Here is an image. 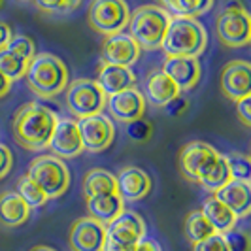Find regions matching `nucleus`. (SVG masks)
Listing matches in <instances>:
<instances>
[{
    "mask_svg": "<svg viewBox=\"0 0 251 251\" xmlns=\"http://www.w3.org/2000/svg\"><path fill=\"white\" fill-rule=\"evenodd\" d=\"M170 13L163 6L146 4L130 13L128 34L140 46V50H159L170 23Z\"/></svg>",
    "mask_w": 251,
    "mask_h": 251,
    "instance_id": "20e7f679",
    "label": "nucleus"
},
{
    "mask_svg": "<svg viewBox=\"0 0 251 251\" xmlns=\"http://www.w3.org/2000/svg\"><path fill=\"white\" fill-rule=\"evenodd\" d=\"M183 232H185V238L191 244H199L202 240L210 238L212 234H215L214 226L208 223V219L204 217L201 210L197 212H191L183 221Z\"/></svg>",
    "mask_w": 251,
    "mask_h": 251,
    "instance_id": "a878e982",
    "label": "nucleus"
},
{
    "mask_svg": "<svg viewBox=\"0 0 251 251\" xmlns=\"http://www.w3.org/2000/svg\"><path fill=\"white\" fill-rule=\"evenodd\" d=\"M115 187H117V195L123 199V202L142 201L150 195L151 177L146 170H142L138 166H125L115 176Z\"/></svg>",
    "mask_w": 251,
    "mask_h": 251,
    "instance_id": "f3484780",
    "label": "nucleus"
},
{
    "mask_svg": "<svg viewBox=\"0 0 251 251\" xmlns=\"http://www.w3.org/2000/svg\"><path fill=\"white\" fill-rule=\"evenodd\" d=\"M221 91L228 100L251 97V66L248 61H230L221 72Z\"/></svg>",
    "mask_w": 251,
    "mask_h": 251,
    "instance_id": "2eb2a0df",
    "label": "nucleus"
},
{
    "mask_svg": "<svg viewBox=\"0 0 251 251\" xmlns=\"http://www.w3.org/2000/svg\"><path fill=\"white\" fill-rule=\"evenodd\" d=\"M102 193H117L115 176L108 170L93 168L83 177V195L93 197V195H102Z\"/></svg>",
    "mask_w": 251,
    "mask_h": 251,
    "instance_id": "393cba45",
    "label": "nucleus"
},
{
    "mask_svg": "<svg viewBox=\"0 0 251 251\" xmlns=\"http://www.w3.org/2000/svg\"><path fill=\"white\" fill-rule=\"evenodd\" d=\"M26 176L44 191L48 199H59L70 187V172L63 159L55 155H40L28 164Z\"/></svg>",
    "mask_w": 251,
    "mask_h": 251,
    "instance_id": "39448f33",
    "label": "nucleus"
},
{
    "mask_svg": "<svg viewBox=\"0 0 251 251\" xmlns=\"http://www.w3.org/2000/svg\"><path fill=\"white\" fill-rule=\"evenodd\" d=\"M146 238V221L136 212L123 210L106 225L104 251H134L140 240Z\"/></svg>",
    "mask_w": 251,
    "mask_h": 251,
    "instance_id": "0eeeda50",
    "label": "nucleus"
},
{
    "mask_svg": "<svg viewBox=\"0 0 251 251\" xmlns=\"http://www.w3.org/2000/svg\"><path fill=\"white\" fill-rule=\"evenodd\" d=\"M81 0H34L38 8L46 13H70L79 6Z\"/></svg>",
    "mask_w": 251,
    "mask_h": 251,
    "instance_id": "473e14b6",
    "label": "nucleus"
},
{
    "mask_svg": "<svg viewBox=\"0 0 251 251\" xmlns=\"http://www.w3.org/2000/svg\"><path fill=\"white\" fill-rule=\"evenodd\" d=\"M55 157L59 159H72L77 157L83 146H81V138H79V128H77V121L75 119H61L57 121L55 130L51 134L50 146H48Z\"/></svg>",
    "mask_w": 251,
    "mask_h": 251,
    "instance_id": "dca6fc26",
    "label": "nucleus"
},
{
    "mask_svg": "<svg viewBox=\"0 0 251 251\" xmlns=\"http://www.w3.org/2000/svg\"><path fill=\"white\" fill-rule=\"evenodd\" d=\"M217 157H219V151L215 150L214 146L201 142V140H195V142L185 144L179 150L177 164H179L181 174L187 177L189 181L199 183L202 177L212 170Z\"/></svg>",
    "mask_w": 251,
    "mask_h": 251,
    "instance_id": "9d476101",
    "label": "nucleus"
},
{
    "mask_svg": "<svg viewBox=\"0 0 251 251\" xmlns=\"http://www.w3.org/2000/svg\"><path fill=\"white\" fill-rule=\"evenodd\" d=\"M179 93L181 91L177 89V85L164 74L163 70H155L148 77L146 93H142V95H144L146 102H150V104L157 106V108H164L166 104H170L174 99H177Z\"/></svg>",
    "mask_w": 251,
    "mask_h": 251,
    "instance_id": "4be33fe9",
    "label": "nucleus"
},
{
    "mask_svg": "<svg viewBox=\"0 0 251 251\" xmlns=\"http://www.w3.org/2000/svg\"><path fill=\"white\" fill-rule=\"evenodd\" d=\"M10 89H12V81L0 72V99L6 97V95L10 93Z\"/></svg>",
    "mask_w": 251,
    "mask_h": 251,
    "instance_id": "79ce46f5",
    "label": "nucleus"
},
{
    "mask_svg": "<svg viewBox=\"0 0 251 251\" xmlns=\"http://www.w3.org/2000/svg\"><path fill=\"white\" fill-rule=\"evenodd\" d=\"M106 108L113 119L119 123H132L146 115V99L136 87L125 89L106 99Z\"/></svg>",
    "mask_w": 251,
    "mask_h": 251,
    "instance_id": "ddd939ff",
    "label": "nucleus"
},
{
    "mask_svg": "<svg viewBox=\"0 0 251 251\" xmlns=\"http://www.w3.org/2000/svg\"><path fill=\"white\" fill-rule=\"evenodd\" d=\"M226 181H230L228 164H226L225 155H221V153H219V157H217L215 164L212 166V170H210L206 176L202 177L199 183H201V185L206 189V191H210V193H215V191H219V189L223 187Z\"/></svg>",
    "mask_w": 251,
    "mask_h": 251,
    "instance_id": "bb28decb",
    "label": "nucleus"
},
{
    "mask_svg": "<svg viewBox=\"0 0 251 251\" xmlns=\"http://www.w3.org/2000/svg\"><path fill=\"white\" fill-rule=\"evenodd\" d=\"M225 236V242L226 246H228V251H250V236H248V232H244V230H240V228H230L228 232L223 234Z\"/></svg>",
    "mask_w": 251,
    "mask_h": 251,
    "instance_id": "72a5a7b5",
    "label": "nucleus"
},
{
    "mask_svg": "<svg viewBox=\"0 0 251 251\" xmlns=\"http://www.w3.org/2000/svg\"><path fill=\"white\" fill-rule=\"evenodd\" d=\"M215 32L228 48L248 46L251 40V17L238 0L226 2L225 10L215 19Z\"/></svg>",
    "mask_w": 251,
    "mask_h": 251,
    "instance_id": "423d86ee",
    "label": "nucleus"
},
{
    "mask_svg": "<svg viewBox=\"0 0 251 251\" xmlns=\"http://www.w3.org/2000/svg\"><path fill=\"white\" fill-rule=\"evenodd\" d=\"M12 166H13V155L8 146L0 144V179L8 176L12 172Z\"/></svg>",
    "mask_w": 251,
    "mask_h": 251,
    "instance_id": "e433bc0d",
    "label": "nucleus"
},
{
    "mask_svg": "<svg viewBox=\"0 0 251 251\" xmlns=\"http://www.w3.org/2000/svg\"><path fill=\"white\" fill-rule=\"evenodd\" d=\"M193 251H228V246L223 234H212L210 238L202 240L199 244H193Z\"/></svg>",
    "mask_w": 251,
    "mask_h": 251,
    "instance_id": "c9c22d12",
    "label": "nucleus"
},
{
    "mask_svg": "<svg viewBox=\"0 0 251 251\" xmlns=\"http://www.w3.org/2000/svg\"><path fill=\"white\" fill-rule=\"evenodd\" d=\"M26 66H28V61L21 59L19 55H15L6 46L0 48V72L6 75L10 81L23 77L26 72Z\"/></svg>",
    "mask_w": 251,
    "mask_h": 251,
    "instance_id": "cd10ccee",
    "label": "nucleus"
},
{
    "mask_svg": "<svg viewBox=\"0 0 251 251\" xmlns=\"http://www.w3.org/2000/svg\"><path fill=\"white\" fill-rule=\"evenodd\" d=\"M161 70L176 83L179 91L195 89L202 74L199 59H189V57H166Z\"/></svg>",
    "mask_w": 251,
    "mask_h": 251,
    "instance_id": "a211bd4d",
    "label": "nucleus"
},
{
    "mask_svg": "<svg viewBox=\"0 0 251 251\" xmlns=\"http://www.w3.org/2000/svg\"><path fill=\"white\" fill-rule=\"evenodd\" d=\"M202 214L208 219V223L214 226L217 234H225L230 228H234L238 223V217L226 208L223 202H219L215 197H210L202 204Z\"/></svg>",
    "mask_w": 251,
    "mask_h": 251,
    "instance_id": "b1692460",
    "label": "nucleus"
},
{
    "mask_svg": "<svg viewBox=\"0 0 251 251\" xmlns=\"http://www.w3.org/2000/svg\"><path fill=\"white\" fill-rule=\"evenodd\" d=\"M142 55L140 46L130 38V34L117 32L106 36L102 42V63L115 66H132Z\"/></svg>",
    "mask_w": 251,
    "mask_h": 251,
    "instance_id": "4468645a",
    "label": "nucleus"
},
{
    "mask_svg": "<svg viewBox=\"0 0 251 251\" xmlns=\"http://www.w3.org/2000/svg\"><path fill=\"white\" fill-rule=\"evenodd\" d=\"M214 0H174L168 8L176 15H185V17H197L201 13H206L212 10Z\"/></svg>",
    "mask_w": 251,
    "mask_h": 251,
    "instance_id": "7c9ffc66",
    "label": "nucleus"
},
{
    "mask_svg": "<svg viewBox=\"0 0 251 251\" xmlns=\"http://www.w3.org/2000/svg\"><path fill=\"white\" fill-rule=\"evenodd\" d=\"M59 121V115L44 104L28 102L19 108L13 117V138L28 151L46 150L50 146L51 134Z\"/></svg>",
    "mask_w": 251,
    "mask_h": 251,
    "instance_id": "f257e3e1",
    "label": "nucleus"
},
{
    "mask_svg": "<svg viewBox=\"0 0 251 251\" xmlns=\"http://www.w3.org/2000/svg\"><path fill=\"white\" fill-rule=\"evenodd\" d=\"M185 108H187V100H185V99H181V97H177V99H174L170 104H166V106H164L166 113H168V115H172V117H177L181 112H185Z\"/></svg>",
    "mask_w": 251,
    "mask_h": 251,
    "instance_id": "58836bf2",
    "label": "nucleus"
},
{
    "mask_svg": "<svg viewBox=\"0 0 251 251\" xmlns=\"http://www.w3.org/2000/svg\"><path fill=\"white\" fill-rule=\"evenodd\" d=\"M234 104H236V115L240 117V121L246 126H251V97H246Z\"/></svg>",
    "mask_w": 251,
    "mask_h": 251,
    "instance_id": "4c0bfd02",
    "label": "nucleus"
},
{
    "mask_svg": "<svg viewBox=\"0 0 251 251\" xmlns=\"http://www.w3.org/2000/svg\"><path fill=\"white\" fill-rule=\"evenodd\" d=\"M30 251H57V250H53V248H50V246H34Z\"/></svg>",
    "mask_w": 251,
    "mask_h": 251,
    "instance_id": "37998d69",
    "label": "nucleus"
},
{
    "mask_svg": "<svg viewBox=\"0 0 251 251\" xmlns=\"http://www.w3.org/2000/svg\"><path fill=\"white\" fill-rule=\"evenodd\" d=\"M85 206H87L89 217L104 226L112 223L125 210V202L117 193H102V195L85 197Z\"/></svg>",
    "mask_w": 251,
    "mask_h": 251,
    "instance_id": "412c9836",
    "label": "nucleus"
},
{
    "mask_svg": "<svg viewBox=\"0 0 251 251\" xmlns=\"http://www.w3.org/2000/svg\"><path fill=\"white\" fill-rule=\"evenodd\" d=\"M128 136L134 140V142H148L151 138V132H153V126L148 119L140 117L136 121L128 123V128H126Z\"/></svg>",
    "mask_w": 251,
    "mask_h": 251,
    "instance_id": "f704fd0d",
    "label": "nucleus"
},
{
    "mask_svg": "<svg viewBox=\"0 0 251 251\" xmlns=\"http://www.w3.org/2000/svg\"><path fill=\"white\" fill-rule=\"evenodd\" d=\"M134 251H163V250H161V246L155 240L144 238L138 242V246L134 248Z\"/></svg>",
    "mask_w": 251,
    "mask_h": 251,
    "instance_id": "ea45409f",
    "label": "nucleus"
},
{
    "mask_svg": "<svg viewBox=\"0 0 251 251\" xmlns=\"http://www.w3.org/2000/svg\"><path fill=\"white\" fill-rule=\"evenodd\" d=\"M6 48L10 51H13L15 55H19L21 59H25V61H30V59L36 55V46H34V42L28 36H23V34L10 38V42L6 44Z\"/></svg>",
    "mask_w": 251,
    "mask_h": 251,
    "instance_id": "2f4dec72",
    "label": "nucleus"
},
{
    "mask_svg": "<svg viewBox=\"0 0 251 251\" xmlns=\"http://www.w3.org/2000/svg\"><path fill=\"white\" fill-rule=\"evenodd\" d=\"M214 197L219 202H223L226 208L236 215V217H246L251 212V185L248 181H238L230 179L226 181L219 191H215Z\"/></svg>",
    "mask_w": 251,
    "mask_h": 251,
    "instance_id": "6ab92c4d",
    "label": "nucleus"
},
{
    "mask_svg": "<svg viewBox=\"0 0 251 251\" xmlns=\"http://www.w3.org/2000/svg\"><path fill=\"white\" fill-rule=\"evenodd\" d=\"M208 48V32L195 17L172 15L161 44L166 57L199 59Z\"/></svg>",
    "mask_w": 251,
    "mask_h": 251,
    "instance_id": "f03ea898",
    "label": "nucleus"
},
{
    "mask_svg": "<svg viewBox=\"0 0 251 251\" xmlns=\"http://www.w3.org/2000/svg\"><path fill=\"white\" fill-rule=\"evenodd\" d=\"M10 38H12V28H10V25H6V23L0 21V48H4L10 42Z\"/></svg>",
    "mask_w": 251,
    "mask_h": 251,
    "instance_id": "a19ab883",
    "label": "nucleus"
},
{
    "mask_svg": "<svg viewBox=\"0 0 251 251\" xmlns=\"http://www.w3.org/2000/svg\"><path fill=\"white\" fill-rule=\"evenodd\" d=\"M157 2H161V4H163V6H166V8H168V6H170V4H172V2H174V0H157Z\"/></svg>",
    "mask_w": 251,
    "mask_h": 251,
    "instance_id": "c03bdc74",
    "label": "nucleus"
},
{
    "mask_svg": "<svg viewBox=\"0 0 251 251\" xmlns=\"http://www.w3.org/2000/svg\"><path fill=\"white\" fill-rule=\"evenodd\" d=\"M87 19L95 32L112 36L126 28L130 10L125 0H93L89 6Z\"/></svg>",
    "mask_w": 251,
    "mask_h": 251,
    "instance_id": "6e6552de",
    "label": "nucleus"
},
{
    "mask_svg": "<svg viewBox=\"0 0 251 251\" xmlns=\"http://www.w3.org/2000/svg\"><path fill=\"white\" fill-rule=\"evenodd\" d=\"M17 195L26 202V206L30 210L32 208H40V206H44L48 202V197L44 195V191L38 187L28 176L19 177V181H17Z\"/></svg>",
    "mask_w": 251,
    "mask_h": 251,
    "instance_id": "c85d7f7f",
    "label": "nucleus"
},
{
    "mask_svg": "<svg viewBox=\"0 0 251 251\" xmlns=\"http://www.w3.org/2000/svg\"><path fill=\"white\" fill-rule=\"evenodd\" d=\"M97 83L100 85L102 93L108 97L117 95L125 89H130L136 85V74L128 66H115V64H104L102 63L99 70Z\"/></svg>",
    "mask_w": 251,
    "mask_h": 251,
    "instance_id": "aec40b11",
    "label": "nucleus"
},
{
    "mask_svg": "<svg viewBox=\"0 0 251 251\" xmlns=\"http://www.w3.org/2000/svg\"><path fill=\"white\" fill-rule=\"evenodd\" d=\"M66 108L77 119L102 113L106 108V95L97 79H75L66 87Z\"/></svg>",
    "mask_w": 251,
    "mask_h": 251,
    "instance_id": "1a4fd4ad",
    "label": "nucleus"
},
{
    "mask_svg": "<svg viewBox=\"0 0 251 251\" xmlns=\"http://www.w3.org/2000/svg\"><path fill=\"white\" fill-rule=\"evenodd\" d=\"M0 4H2V0H0Z\"/></svg>",
    "mask_w": 251,
    "mask_h": 251,
    "instance_id": "a18cd8bd",
    "label": "nucleus"
},
{
    "mask_svg": "<svg viewBox=\"0 0 251 251\" xmlns=\"http://www.w3.org/2000/svg\"><path fill=\"white\" fill-rule=\"evenodd\" d=\"M30 208L26 202L12 191H4L0 195V223L4 226H19L26 223Z\"/></svg>",
    "mask_w": 251,
    "mask_h": 251,
    "instance_id": "5701e85b",
    "label": "nucleus"
},
{
    "mask_svg": "<svg viewBox=\"0 0 251 251\" xmlns=\"http://www.w3.org/2000/svg\"><path fill=\"white\" fill-rule=\"evenodd\" d=\"M77 128H79L83 151H91V153H100V151L108 150L115 138L113 123L102 113H95V115L79 119Z\"/></svg>",
    "mask_w": 251,
    "mask_h": 251,
    "instance_id": "9b49d317",
    "label": "nucleus"
},
{
    "mask_svg": "<svg viewBox=\"0 0 251 251\" xmlns=\"http://www.w3.org/2000/svg\"><path fill=\"white\" fill-rule=\"evenodd\" d=\"M28 89L40 99H53L68 87V68L53 53H36L26 66Z\"/></svg>",
    "mask_w": 251,
    "mask_h": 251,
    "instance_id": "7ed1b4c3",
    "label": "nucleus"
},
{
    "mask_svg": "<svg viewBox=\"0 0 251 251\" xmlns=\"http://www.w3.org/2000/svg\"><path fill=\"white\" fill-rule=\"evenodd\" d=\"M70 250L72 251H104L106 226L91 217H79L70 226Z\"/></svg>",
    "mask_w": 251,
    "mask_h": 251,
    "instance_id": "f8f14e48",
    "label": "nucleus"
},
{
    "mask_svg": "<svg viewBox=\"0 0 251 251\" xmlns=\"http://www.w3.org/2000/svg\"><path fill=\"white\" fill-rule=\"evenodd\" d=\"M226 164H228V172L230 179H238V181H251V159L246 153H228L225 155Z\"/></svg>",
    "mask_w": 251,
    "mask_h": 251,
    "instance_id": "c756f323",
    "label": "nucleus"
}]
</instances>
